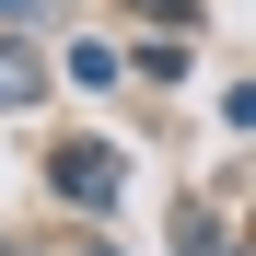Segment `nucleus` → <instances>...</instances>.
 Returning a JSON list of instances; mask_svg holds the SVG:
<instances>
[{
	"label": "nucleus",
	"mask_w": 256,
	"mask_h": 256,
	"mask_svg": "<svg viewBox=\"0 0 256 256\" xmlns=\"http://www.w3.org/2000/svg\"><path fill=\"white\" fill-rule=\"evenodd\" d=\"M58 198H116V152H58Z\"/></svg>",
	"instance_id": "nucleus-1"
},
{
	"label": "nucleus",
	"mask_w": 256,
	"mask_h": 256,
	"mask_svg": "<svg viewBox=\"0 0 256 256\" xmlns=\"http://www.w3.org/2000/svg\"><path fill=\"white\" fill-rule=\"evenodd\" d=\"M0 12H12V0H0Z\"/></svg>",
	"instance_id": "nucleus-3"
},
{
	"label": "nucleus",
	"mask_w": 256,
	"mask_h": 256,
	"mask_svg": "<svg viewBox=\"0 0 256 256\" xmlns=\"http://www.w3.org/2000/svg\"><path fill=\"white\" fill-rule=\"evenodd\" d=\"M24 94H35V58H24V47H0V105H24Z\"/></svg>",
	"instance_id": "nucleus-2"
}]
</instances>
